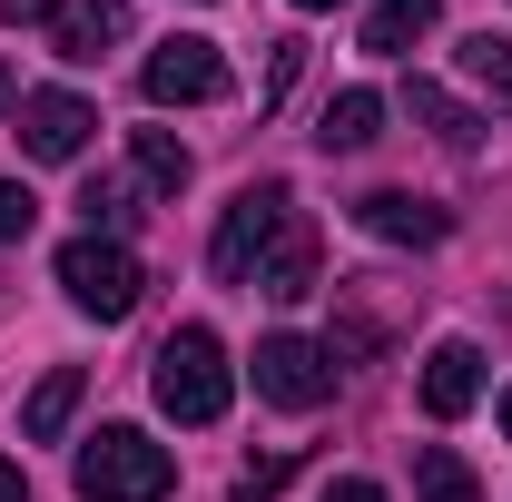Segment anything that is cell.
<instances>
[{
  "mask_svg": "<svg viewBox=\"0 0 512 502\" xmlns=\"http://www.w3.org/2000/svg\"><path fill=\"white\" fill-rule=\"evenodd\" d=\"M207 266H217L227 286L276 296V306L316 296V227H306L296 188H286V178L237 188V197H227V217H217V237H207Z\"/></svg>",
  "mask_w": 512,
  "mask_h": 502,
  "instance_id": "6da1fadb",
  "label": "cell"
},
{
  "mask_svg": "<svg viewBox=\"0 0 512 502\" xmlns=\"http://www.w3.org/2000/svg\"><path fill=\"white\" fill-rule=\"evenodd\" d=\"M69 483H79V502H168L178 493V463H168V443L138 434V424H99L79 443Z\"/></svg>",
  "mask_w": 512,
  "mask_h": 502,
  "instance_id": "7a4b0ae2",
  "label": "cell"
},
{
  "mask_svg": "<svg viewBox=\"0 0 512 502\" xmlns=\"http://www.w3.org/2000/svg\"><path fill=\"white\" fill-rule=\"evenodd\" d=\"M148 384H158V414H178V424H217V414L237 404V365H227V345H217L207 325H178V335L158 345Z\"/></svg>",
  "mask_w": 512,
  "mask_h": 502,
  "instance_id": "3957f363",
  "label": "cell"
},
{
  "mask_svg": "<svg viewBox=\"0 0 512 502\" xmlns=\"http://www.w3.org/2000/svg\"><path fill=\"white\" fill-rule=\"evenodd\" d=\"M60 286H69V306L79 315H99V325H119V315H138V296H148V266L119 247V237H69L60 247Z\"/></svg>",
  "mask_w": 512,
  "mask_h": 502,
  "instance_id": "277c9868",
  "label": "cell"
},
{
  "mask_svg": "<svg viewBox=\"0 0 512 502\" xmlns=\"http://www.w3.org/2000/svg\"><path fill=\"white\" fill-rule=\"evenodd\" d=\"M335 375H345V365L325 355L316 335H266V345H256V394H266L276 414H316L325 394H335Z\"/></svg>",
  "mask_w": 512,
  "mask_h": 502,
  "instance_id": "5b68a950",
  "label": "cell"
},
{
  "mask_svg": "<svg viewBox=\"0 0 512 502\" xmlns=\"http://www.w3.org/2000/svg\"><path fill=\"white\" fill-rule=\"evenodd\" d=\"M138 89L158 99V109H207V99H227V60H217V40H158L148 69H138Z\"/></svg>",
  "mask_w": 512,
  "mask_h": 502,
  "instance_id": "8992f818",
  "label": "cell"
},
{
  "mask_svg": "<svg viewBox=\"0 0 512 502\" xmlns=\"http://www.w3.org/2000/svg\"><path fill=\"white\" fill-rule=\"evenodd\" d=\"M89 128H99V109H89L79 89H30V99H20V148L50 158V168H69V158L89 148Z\"/></svg>",
  "mask_w": 512,
  "mask_h": 502,
  "instance_id": "52a82bcc",
  "label": "cell"
},
{
  "mask_svg": "<svg viewBox=\"0 0 512 502\" xmlns=\"http://www.w3.org/2000/svg\"><path fill=\"white\" fill-rule=\"evenodd\" d=\"M355 227L375 247H444L453 207H434V197H414V188H375V197H355Z\"/></svg>",
  "mask_w": 512,
  "mask_h": 502,
  "instance_id": "ba28073f",
  "label": "cell"
},
{
  "mask_svg": "<svg viewBox=\"0 0 512 502\" xmlns=\"http://www.w3.org/2000/svg\"><path fill=\"white\" fill-rule=\"evenodd\" d=\"M483 345H473V335H444V345H434V355H424V414H434V424H453V414H473V404H483Z\"/></svg>",
  "mask_w": 512,
  "mask_h": 502,
  "instance_id": "9c48e42d",
  "label": "cell"
},
{
  "mask_svg": "<svg viewBox=\"0 0 512 502\" xmlns=\"http://www.w3.org/2000/svg\"><path fill=\"white\" fill-rule=\"evenodd\" d=\"M40 40L60 60H99L109 40H128V0H50L40 10Z\"/></svg>",
  "mask_w": 512,
  "mask_h": 502,
  "instance_id": "30bf717a",
  "label": "cell"
},
{
  "mask_svg": "<svg viewBox=\"0 0 512 502\" xmlns=\"http://www.w3.org/2000/svg\"><path fill=\"white\" fill-rule=\"evenodd\" d=\"M375 138H384V99H375V89L325 99V119H316V148H325V158H355V148H375Z\"/></svg>",
  "mask_w": 512,
  "mask_h": 502,
  "instance_id": "8fae6325",
  "label": "cell"
},
{
  "mask_svg": "<svg viewBox=\"0 0 512 502\" xmlns=\"http://www.w3.org/2000/svg\"><path fill=\"white\" fill-rule=\"evenodd\" d=\"M79 394H89V375H79V365H50V375L30 384V404H20V434H30V443H60L69 414H79Z\"/></svg>",
  "mask_w": 512,
  "mask_h": 502,
  "instance_id": "7c38bea8",
  "label": "cell"
},
{
  "mask_svg": "<svg viewBox=\"0 0 512 502\" xmlns=\"http://www.w3.org/2000/svg\"><path fill=\"white\" fill-rule=\"evenodd\" d=\"M434 20H444V0H375V10H365V50H375V60H404Z\"/></svg>",
  "mask_w": 512,
  "mask_h": 502,
  "instance_id": "4fadbf2b",
  "label": "cell"
},
{
  "mask_svg": "<svg viewBox=\"0 0 512 502\" xmlns=\"http://www.w3.org/2000/svg\"><path fill=\"white\" fill-rule=\"evenodd\" d=\"M128 168H138V188H148V197H178L197 158L168 138V128H128Z\"/></svg>",
  "mask_w": 512,
  "mask_h": 502,
  "instance_id": "5bb4252c",
  "label": "cell"
},
{
  "mask_svg": "<svg viewBox=\"0 0 512 502\" xmlns=\"http://www.w3.org/2000/svg\"><path fill=\"white\" fill-rule=\"evenodd\" d=\"M414 502H483V483H473V463L453 443H424L414 453Z\"/></svg>",
  "mask_w": 512,
  "mask_h": 502,
  "instance_id": "9a60e30c",
  "label": "cell"
},
{
  "mask_svg": "<svg viewBox=\"0 0 512 502\" xmlns=\"http://www.w3.org/2000/svg\"><path fill=\"white\" fill-rule=\"evenodd\" d=\"M404 109H414V119L434 128L444 148H473V138H483V119H473V109H463L453 89H434V79H414V89H404Z\"/></svg>",
  "mask_w": 512,
  "mask_h": 502,
  "instance_id": "2e32d148",
  "label": "cell"
},
{
  "mask_svg": "<svg viewBox=\"0 0 512 502\" xmlns=\"http://www.w3.org/2000/svg\"><path fill=\"white\" fill-rule=\"evenodd\" d=\"M79 217H89V237H119V247H128V227H138V188H128V178H89V188H79Z\"/></svg>",
  "mask_w": 512,
  "mask_h": 502,
  "instance_id": "e0dca14e",
  "label": "cell"
},
{
  "mask_svg": "<svg viewBox=\"0 0 512 502\" xmlns=\"http://www.w3.org/2000/svg\"><path fill=\"white\" fill-rule=\"evenodd\" d=\"M463 79L493 99V109H512V40H493V30H473L463 40Z\"/></svg>",
  "mask_w": 512,
  "mask_h": 502,
  "instance_id": "ac0fdd59",
  "label": "cell"
},
{
  "mask_svg": "<svg viewBox=\"0 0 512 502\" xmlns=\"http://www.w3.org/2000/svg\"><path fill=\"white\" fill-rule=\"evenodd\" d=\"M30 227H40V197L20 188V178H0V247H20Z\"/></svg>",
  "mask_w": 512,
  "mask_h": 502,
  "instance_id": "d6986e66",
  "label": "cell"
},
{
  "mask_svg": "<svg viewBox=\"0 0 512 502\" xmlns=\"http://www.w3.org/2000/svg\"><path fill=\"white\" fill-rule=\"evenodd\" d=\"M286 473H296V453H266V463H256L247 483H237V502H266L276 483H286Z\"/></svg>",
  "mask_w": 512,
  "mask_h": 502,
  "instance_id": "ffe728a7",
  "label": "cell"
},
{
  "mask_svg": "<svg viewBox=\"0 0 512 502\" xmlns=\"http://www.w3.org/2000/svg\"><path fill=\"white\" fill-rule=\"evenodd\" d=\"M325 502H384L375 483H325Z\"/></svg>",
  "mask_w": 512,
  "mask_h": 502,
  "instance_id": "44dd1931",
  "label": "cell"
},
{
  "mask_svg": "<svg viewBox=\"0 0 512 502\" xmlns=\"http://www.w3.org/2000/svg\"><path fill=\"white\" fill-rule=\"evenodd\" d=\"M0 502H30V483H20V463H0Z\"/></svg>",
  "mask_w": 512,
  "mask_h": 502,
  "instance_id": "7402d4cb",
  "label": "cell"
},
{
  "mask_svg": "<svg viewBox=\"0 0 512 502\" xmlns=\"http://www.w3.org/2000/svg\"><path fill=\"white\" fill-rule=\"evenodd\" d=\"M503 434H512V384H503Z\"/></svg>",
  "mask_w": 512,
  "mask_h": 502,
  "instance_id": "603a6c76",
  "label": "cell"
},
{
  "mask_svg": "<svg viewBox=\"0 0 512 502\" xmlns=\"http://www.w3.org/2000/svg\"><path fill=\"white\" fill-rule=\"evenodd\" d=\"M0 99H10V60H0Z\"/></svg>",
  "mask_w": 512,
  "mask_h": 502,
  "instance_id": "cb8c5ba5",
  "label": "cell"
},
{
  "mask_svg": "<svg viewBox=\"0 0 512 502\" xmlns=\"http://www.w3.org/2000/svg\"><path fill=\"white\" fill-rule=\"evenodd\" d=\"M296 10H335V0H296Z\"/></svg>",
  "mask_w": 512,
  "mask_h": 502,
  "instance_id": "d4e9b609",
  "label": "cell"
}]
</instances>
